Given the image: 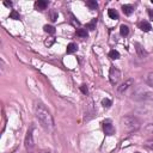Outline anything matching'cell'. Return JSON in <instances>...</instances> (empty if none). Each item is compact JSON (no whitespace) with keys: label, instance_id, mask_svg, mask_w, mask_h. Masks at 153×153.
<instances>
[{"label":"cell","instance_id":"1","mask_svg":"<svg viewBox=\"0 0 153 153\" xmlns=\"http://www.w3.org/2000/svg\"><path fill=\"white\" fill-rule=\"evenodd\" d=\"M35 115L37 121L40 122V124L45 128L46 130L50 132L54 128V121H53V116L50 114V111L47 109V106L43 103H37L35 106Z\"/></svg>","mask_w":153,"mask_h":153},{"label":"cell","instance_id":"2","mask_svg":"<svg viewBox=\"0 0 153 153\" xmlns=\"http://www.w3.org/2000/svg\"><path fill=\"white\" fill-rule=\"evenodd\" d=\"M121 123H122L123 129L128 133H134V132H136V130L140 129V122L134 116H124V117H122Z\"/></svg>","mask_w":153,"mask_h":153},{"label":"cell","instance_id":"3","mask_svg":"<svg viewBox=\"0 0 153 153\" xmlns=\"http://www.w3.org/2000/svg\"><path fill=\"white\" fill-rule=\"evenodd\" d=\"M121 79V72L119 68L116 67H111L110 68V72H109V80L113 85H116Z\"/></svg>","mask_w":153,"mask_h":153},{"label":"cell","instance_id":"4","mask_svg":"<svg viewBox=\"0 0 153 153\" xmlns=\"http://www.w3.org/2000/svg\"><path fill=\"white\" fill-rule=\"evenodd\" d=\"M25 147L27 149H32L34 147V135H32V127H30V129L28 130V133H27V136H25Z\"/></svg>","mask_w":153,"mask_h":153},{"label":"cell","instance_id":"5","mask_svg":"<svg viewBox=\"0 0 153 153\" xmlns=\"http://www.w3.org/2000/svg\"><path fill=\"white\" fill-rule=\"evenodd\" d=\"M103 130H104V133L106 134V135H113V134H115V128H114V126L109 122V121H106V122H104L103 123Z\"/></svg>","mask_w":153,"mask_h":153},{"label":"cell","instance_id":"6","mask_svg":"<svg viewBox=\"0 0 153 153\" xmlns=\"http://www.w3.org/2000/svg\"><path fill=\"white\" fill-rule=\"evenodd\" d=\"M132 84H133V79H128L127 81H124L123 84H121V85L117 87V92H119L120 95H122L124 91L128 90V87H129L130 85H132Z\"/></svg>","mask_w":153,"mask_h":153},{"label":"cell","instance_id":"7","mask_svg":"<svg viewBox=\"0 0 153 153\" xmlns=\"http://www.w3.org/2000/svg\"><path fill=\"white\" fill-rule=\"evenodd\" d=\"M135 50H136V53H138V56H139V57H141V59L146 57L147 53H146V50L144 49V47L140 45V43H135Z\"/></svg>","mask_w":153,"mask_h":153},{"label":"cell","instance_id":"8","mask_svg":"<svg viewBox=\"0 0 153 153\" xmlns=\"http://www.w3.org/2000/svg\"><path fill=\"white\" fill-rule=\"evenodd\" d=\"M47 1H43V0H38V1L35 3V9L37 11H43V10H46L47 9Z\"/></svg>","mask_w":153,"mask_h":153},{"label":"cell","instance_id":"9","mask_svg":"<svg viewBox=\"0 0 153 153\" xmlns=\"http://www.w3.org/2000/svg\"><path fill=\"white\" fill-rule=\"evenodd\" d=\"M139 28L144 31V32H148L152 28H151V24L148 23V22H146V20H142V22H140L139 23Z\"/></svg>","mask_w":153,"mask_h":153},{"label":"cell","instance_id":"10","mask_svg":"<svg viewBox=\"0 0 153 153\" xmlns=\"http://www.w3.org/2000/svg\"><path fill=\"white\" fill-rule=\"evenodd\" d=\"M145 80H146V84H147L149 87H152V89H153V72H148V73L146 74Z\"/></svg>","mask_w":153,"mask_h":153},{"label":"cell","instance_id":"11","mask_svg":"<svg viewBox=\"0 0 153 153\" xmlns=\"http://www.w3.org/2000/svg\"><path fill=\"white\" fill-rule=\"evenodd\" d=\"M122 11L126 16H130L133 12V6H130V5H123L122 6Z\"/></svg>","mask_w":153,"mask_h":153},{"label":"cell","instance_id":"12","mask_svg":"<svg viewBox=\"0 0 153 153\" xmlns=\"http://www.w3.org/2000/svg\"><path fill=\"white\" fill-rule=\"evenodd\" d=\"M78 47L77 45H74V43H70V45L67 46V54H73L74 52H77Z\"/></svg>","mask_w":153,"mask_h":153},{"label":"cell","instance_id":"13","mask_svg":"<svg viewBox=\"0 0 153 153\" xmlns=\"http://www.w3.org/2000/svg\"><path fill=\"white\" fill-rule=\"evenodd\" d=\"M108 16L110 17L111 19H119V13H117V11L116 10H113V9H110L108 11Z\"/></svg>","mask_w":153,"mask_h":153},{"label":"cell","instance_id":"14","mask_svg":"<svg viewBox=\"0 0 153 153\" xmlns=\"http://www.w3.org/2000/svg\"><path fill=\"white\" fill-rule=\"evenodd\" d=\"M120 32H121V35H122V36H127V35L129 34V28H128L127 25L122 24V25L120 27Z\"/></svg>","mask_w":153,"mask_h":153},{"label":"cell","instance_id":"15","mask_svg":"<svg viewBox=\"0 0 153 153\" xmlns=\"http://www.w3.org/2000/svg\"><path fill=\"white\" fill-rule=\"evenodd\" d=\"M86 5L90 7V10H96L98 4L96 3V0H89V1H86Z\"/></svg>","mask_w":153,"mask_h":153},{"label":"cell","instance_id":"16","mask_svg":"<svg viewBox=\"0 0 153 153\" xmlns=\"http://www.w3.org/2000/svg\"><path fill=\"white\" fill-rule=\"evenodd\" d=\"M109 57L113 59V60H117V59H120V53L117 50H110V53H109Z\"/></svg>","mask_w":153,"mask_h":153},{"label":"cell","instance_id":"17","mask_svg":"<svg viewBox=\"0 0 153 153\" xmlns=\"http://www.w3.org/2000/svg\"><path fill=\"white\" fill-rule=\"evenodd\" d=\"M96 24H97V19H92L90 23H87L86 28L89 29V30H95L96 29Z\"/></svg>","mask_w":153,"mask_h":153},{"label":"cell","instance_id":"18","mask_svg":"<svg viewBox=\"0 0 153 153\" xmlns=\"http://www.w3.org/2000/svg\"><path fill=\"white\" fill-rule=\"evenodd\" d=\"M77 35L79 37H87V31H86V29H78Z\"/></svg>","mask_w":153,"mask_h":153},{"label":"cell","instance_id":"19","mask_svg":"<svg viewBox=\"0 0 153 153\" xmlns=\"http://www.w3.org/2000/svg\"><path fill=\"white\" fill-rule=\"evenodd\" d=\"M54 42H55V37H49V38H47V40H46L45 45H46L47 47H50V46H53V45H54Z\"/></svg>","mask_w":153,"mask_h":153},{"label":"cell","instance_id":"20","mask_svg":"<svg viewBox=\"0 0 153 153\" xmlns=\"http://www.w3.org/2000/svg\"><path fill=\"white\" fill-rule=\"evenodd\" d=\"M45 31L46 32H48V34H54L55 32V28L54 27H52V25H45Z\"/></svg>","mask_w":153,"mask_h":153},{"label":"cell","instance_id":"21","mask_svg":"<svg viewBox=\"0 0 153 153\" xmlns=\"http://www.w3.org/2000/svg\"><path fill=\"white\" fill-rule=\"evenodd\" d=\"M102 105H103L104 108H109V106L111 105V101H110V99H108V98H105V99L102 101Z\"/></svg>","mask_w":153,"mask_h":153},{"label":"cell","instance_id":"22","mask_svg":"<svg viewBox=\"0 0 153 153\" xmlns=\"http://www.w3.org/2000/svg\"><path fill=\"white\" fill-rule=\"evenodd\" d=\"M145 147H147V148L151 149V151H153V139H149L148 141H146Z\"/></svg>","mask_w":153,"mask_h":153},{"label":"cell","instance_id":"23","mask_svg":"<svg viewBox=\"0 0 153 153\" xmlns=\"http://www.w3.org/2000/svg\"><path fill=\"white\" fill-rule=\"evenodd\" d=\"M10 17L12 18V19H19V13L18 12H16V11H12L11 13H10Z\"/></svg>","mask_w":153,"mask_h":153},{"label":"cell","instance_id":"24","mask_svg":"<svg viewBox=\"0 0 153 153\" xmlns=\"http://www.w3.org/2000/svg\"><path fill=\"white\" fill-rule=\"evenodd\" d=\"M50 19H52V22H55L57 19V13L55 11H50Z\"/></svg>","mask_w":153,"mask_h":153},{"label":"cell","instance_id":"25","mask_svg":"<svg viewBox=\"0 0 153 153\" xmlns=\"http://www.w3.org/2000/svg\"><path fill=\"white\" fill-rule=\"evenodd\" d=\"M80 90H81V92H83L84 95L87 93V87H86V85H81V86H80Z\"/></svg>","mask_w":153,"mask_h":153},{"label":"cell","instance_id":"26","mask_svg":"<svg viewBox=\"0 0 153 153\" xmlns=\"http://www.w3.org/2000/svg\"><path fill=\"white\" fill-rule=\"evenodd\" d=\"M148 16L151 17V19H153V10H148Z\"/></svg>","mask_w":153,"mask_h":153},{"label":"cell","instance_id":"27","mask_svg":"<svg viewBox=\"0 0 153 153\" xmlns=\"http://www.w3.org/2000/svg\"><path fill=\"white\" fill-rule=\"evenodd\" d=\"M4 4H5L6 6H12V3H9V1H5Z\"/></svg>","mask_w":153,"mask_h":153},{"label":"cell","instance_id":"28","mask_svg":"<svg viewBox=\"0 0 153 153\" xmlns=\"http://www.w3.org/2000/svg\"><path fill=\"white\" fill-rule=\"evenodd\" d=\"M136 153H139V152H136Z\"/></svg>","mask_w":153,"mask_h":153}]
</instances>
